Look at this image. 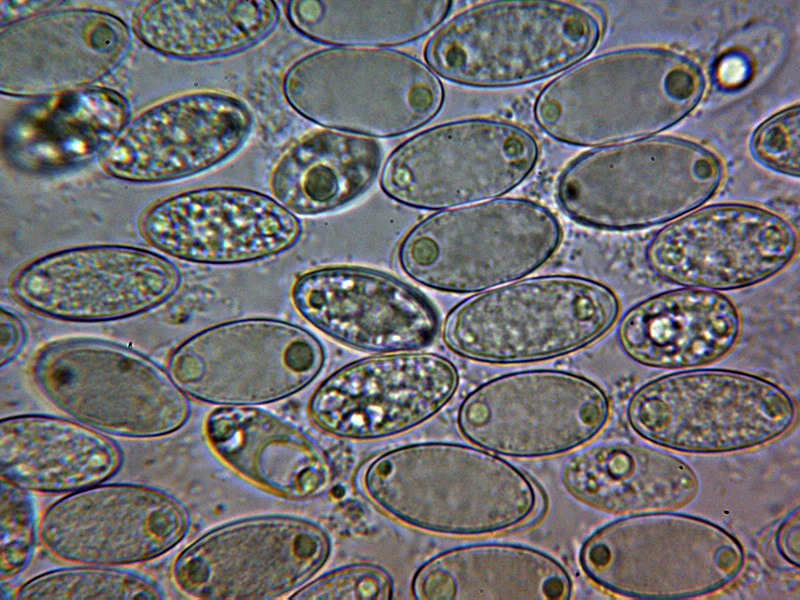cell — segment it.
Here are the masks:
<instances>
[{
  "instance_id": "6da1fadb",
  "label": "cell",
  "mask_w": 800,
  "mask_h": 600,
  "mask_svg": "<svg viewBox=\"0 0 800 600\" xmlns=\"http://www.w3.org/2000/svg\"><path fill=\"white\" fill-rule=\"evenodd\" d=\"M368 498L416 529L474 537L510 531L538 514L532 479L501 456L473 445L422 442L376 457L366 468Z\"/></svg>"
},
{
  "instance_id": "7a4b0ae2",
  "label": "cell",
  "mask_w": 800,
  "mask_h": 600,
  "mask_svg": "<svg viewBox=\"0 0 800 600\" xmlns=\"http://www.w3.org/2000/svg\"><path fill=\"white\" fill-rule=\"evenodd\" d=\"M704 89L702 70L686 56L620 49L559 73L538 93L533 117L556 141L602 147L670 128L697 106Z\"/></svg>"
},
{
  "instance_id": "3957f363",
  "label": "cell",
  "mask_w": 800,
  "mask_h": 600,
  "mask_svg": "<svg viewBox=\"0 0 800 600\" xmlns=\"http://www.w3.org/2000/svg\"><path fill=\"white\" fill-rule=\"evenodd\" d=\"M602 28L599 12L578 2H480L444 21L427 40L424 58L438 76L456 84L524 85L585 59Z\"/></svg>"
},
{
  "instance_id": "277c9868",
  "label": "cell",
  "mask_w": 800,
  "mask_h": 600,
  "mask_svg": "<svg viewBox=\"0 0 800 600\" xmlns=\"http://www.w3.org/2000/svg\"><path fill=\"white\" fill-rule=\"evenodd\" d=\"M609 286L569 274L528 277L482 291L447 314L442 339L459 356L488 364L549 360L606 335L620 315Z\"/></svg>"
},
{
  "instance_id": "5b68a950",
  "label": "cell",
  "mask_w": 800,
  "mask_h": 600,
  "mask_svg": "<svg viewBox=\"0 0 800 600\" xmlns=\"http://www.w3.org/2000/svg\"><path fill=\"white\" fill-rule=\"evenodd\" d=\"M720 159L674 137L598 147L574 159L557 181V200L575 221L628 231L671 222L712 198L723 179Z\"/></svg>"
},
{
  "instance_id": "8992f818",
  "label": "cell",
  "mask_w": 800,
  "mask_h": 600,
  "mask_svg": "<svg viewBox=\"0 0 800 600\" xmlns=\"http://www.w3.org/2000/svg\"><path fill=\"white\" fill-rule=\"evenodd\" d=\"M562 240L547 207L500 197L436 211L414 225L397 249L410 279L441 292L486 291L525 278L546 264Z\"/></svg>"
},
{
  "instance_id": "52a82bcc",
  "label": "cell",
  "mask_w": 800,
  "mask_h": 600,
  "mask_svg": "<svg viewBox=\"0 0 800 600\" xmlns=\"http://www.w3.org/2000/svg\"><path fill=\"white\" fill-rule=\"evenodd\" d=\"M288 104L325 128L370 138L419 129L442 109L440 77L412 54L390 47L331 46L286 71Z\"/></svg>"
},
{
  "instance_id": "ba28073f",
  "label": "cell",
  "mask_w": 800,
  "mask_h": 600,
  "mask_svg": "<svg viewBox=\"0 0 800 600\" xmlns=\"http://www.w3.org/2000/svg\"><path fill=\"white\" fill-rule=\"evenodd\" d=\"M579 563L601 588L628 598L679 600L718 591L741 574L745 552L723 527L660 511L615 519L582 544Z\"/></svg>"
},
{
  "instance_id": "9c48e42d",
  "label": "cell",
  "mask_w": 800,
  "mask_h": 600,
  "mask_svg": "<svg viewBox=\"0 0 800 600\" xmlns=\"http://www.w3.org/2000/svg\"><path fill=\"white\" fill-rule=\"evenodd\" d=\"M643 439L691 454L731 453L787 434L797 421L794 398L755 374L727 369H687L638 388L626 409Z\"/></svg>"
},
{
  "instance_id": "30bf717a",
  "label": "cell",
  "mask_w": 800,
  "mask_h": 600,
  "mask_svg": "<svg viewBox=\"0 0 800 600\" xmlns=\"http://www.w3.org/2000/svg\"><path fill=\"white\" fill-rule=\"evenodd\" d=\"M31 372L36 387L53 406L117 437L170 435L190 416V401L169 372L116 343L53 342L36 354Z\"/></svg>"
},
{
  "instance_id": "8fae6325",
  "label": "cell",
  "mask_w": 800,
  "mask_h": 600,
  "mask_svg": "<svg viewBox=\"0 0 800 600\" xmlns=\"http://www.w3.org/2000/svg\"><path fill=\"white\" fill-rule=\"evenodd\" d=\"M540 155L527 128L493 117L436 124L396 146L380 186L403 205L444 210L500 198L533 172Z\"/></svg>"
},
{
  "instance_id": "7c38bea8",
  "label": "cell",
  "mask_w": 800,
  "mask_h": 600,
  "mask_svg": "<svg viewBox=\"0 0 800 600\" xmlns=\"http://www.w3.org/2000/svg\"><path fill=\"white\" fill-rule=\"evenodd\" d=\"M324 363L322 343L305 328L249 317L217 323L186 338L171 352L168 372L199 402L256 406L303 390Z\"/></svg>"
},
{
  "instance_id": "4fadbf2b",
  "label": "cell",
  "mask_w": 800,
  "mask_h": 600,
  "mask_svg": "<svg viewBox=\"0 0 800 600\" xmlns=\"http://www.w3.org/2000/svg\"><path fill=\"white\" fill-rule=\"evenodd\" d=\"M606 392L582 375L533 369L497 376L462 401L457 426L473 445L499 456L546 458L575 450L605 427Z\"/></svg>"
},
{
  "instance_id": "5bb4252c",
  "label": "cell",
  "mask_w": 800,
  "mask_h": 600,
  "mask_svg": "<svg viewBox=\"0 0 800 600\" xmlns=\"http://www.w3.org/2000/svg\"><path fill=\"white\" fill-rule=\"evenodd\" d=\"M331 541L293 516L234 521L203 534L173 562L172 580L199 600H270L297 591L328 561Z\"/></svg>"
},
{
  "instance_id": "9a60e30c",
  "label": "cell",
  "mask_w": 800,
  "mask_h": 600,
  "mask_svg": "<svg viewBox=\"0 0 800 600\" xmlns=\"http://www.w3.org/2000/svg\"><path fill=\"white\" fill-rule=\"evenodd\" d=\"M798 250L797 229L783 215L754 204L716 203L665 225L649 242L646 261L679 286L729 291L778 275Z\"/></svg>"
},
{
  "instance_id": "2e32d148",
  "label": "cell",
  "mask_w": 800,
  "mask_h": 600,
  "mask_svg": "<svg viewBox=\"0 0 800 600\" xmlns=\"http://www.w3.org/2000/svg\"><path fill=\"white\" fill-rule=\"evenodd\" d=\"M180 283L177 266L150 250L88 244L55 250L20 267L13 297L27 309L70 322H102L149 311Z\"/></svg>"
},
{
  "instance_id": "e0dca14e",
  "label": "cell",
  "mask_w": 800,
  "mask_h": 600,
  "mask_svg": "<svg viewBox=\"0 0 800 600\" xmlns=\"http://www.w3.org/2000/svg\"><path fill=\"white\" fill-rule=\"evenodd\" d=\"M459 386L449 359L434 353H385L348 363L312 393L308 415L321 432L377 440L411 430L440 412Z\"/></svg>"
},
{
  "instance_id": "ac0fdd59",
  "label": "cell",
  "mask_w": 800,
  "mask_h": 600,
  "mask_svg": "<svg viewBox=\"0 0 800 600\" xmlns=\"http://www.w3.org/2000/svg\"><path fill=\"white\" fill-rule=\"evenodd\" d=\"M188 528L185 507L170 494L147 485L102 482L51 503L41 515L38 535L59 560L118 567L163 556Z\"/></svg>"
},
{
  "instance_id": "d6986e66",
  "label": "cell",
  "mask_w": 800,
  "mask_h": 600,
  "mask_svg": "<svg viewBox=\"0 0 800 600\" xmlns=\"http://www.w3.org/2000/svg\"><path fill=\"white\" fill-rule=\"evenodd\" d=\"M141 236L173 258L233 265L281 254L299 240L298 217L262 192L206 186L165 197L140 216Z\"/></svg>"
},
{
  "instance_id": "ffe728a7",
  "label": "cell",
  "mask_w": 800,
  "mask_h": 600,
  "mask_svg": "<svg viewBox=\"0 0 800 600\" xmlns=\"http://www.w3.org/2000/svg\"><path fill=\"white\" fill-rule=\"evenodd\" d=\"M252 114L240 99L192 92L161 101L133 118L100 155L113 177L153 183L219 164L248 138Z\"/></svg>"
},
{
  "instance_id": "44dd1931",
  "label": "cell",
  "mask_w": 800,
  "mask_h": 600,
  "mask_svg": "<svg viewBox=\"0 0 800 600\" xmlns=\"http://www.w3.org/2000/svg\"><path fill=\"white\" fill-rule=\"evenodd\" d=\"M297 313L327 337L352 349L385 354L418 351L437 333L428 300L384 272L328 266L300 275L290 291Z\"/></svg>"
},
{
  "instance_id": "7402d4cb",
  "label": "cell",
  "mask_w": 800,
  "mask_h": 600,
  "mask_svg": "<svg viewBox=\"0 0 800 600\" xmlns=\"http://www.w3.org/2000/svg\"><path fill=\"white\" fill-rule=\"evenodd\" d=\"M128 44L126 24L103 11H49L15 23L0 38L1 91L47 96L76 90L114 68Z\"/></svg>"
},
{
  "instance_id": "603a6c76",
  "label": "cell",
  "mask_w": 800,
  "mask_h": 600,
  "mask_svg": "<svg viewBox=\"0 0 800 600\" xmlns=\"http://www.w3.org/2000/svg\"><path fill=\"white\" fill-rule=\"evenodd\" d=\"M742 316L727 295L682 287L652 295L621 318L618 343L646 367L687 370L728 356L742 333Z\"/></svg>"
},
{
  "instance_id": "cb8c5ba5",
  "label": "cell",
  "mask_w": 800,
  "mask_h": 600,
  "mask_svg": "<svg viewBox=\"0 0 800 600\" xmlns=\"http://www.w3.org/2000/svg\"><path fill=\"white\" fill-rule=\"evenodd\" d=\"M561 482L579 503L608 514L675 511L698 495L696 472L653 446L613 441L585 447L564 462Z\"/></svg>"
},
{
  "instance_id": "d4e9b609",
  "label": "cell",
  "mask_w": 800,
  "mask_h": 600,
  "mask_svg": "<svg viewBox=\"0 0 800 600\" xmlns=\"http://www.w3.org/2000/svg\"><path fill=\"white\" fill-rule=\"evenodd\" d=\"M205 435L233 471L291 500L320 495L331 481L323 451L301 429L256 406H218L206 418Z\"/></svg>"
},
{
  "instance_id": "484cf974",
  "label": "cell",
  "mask_w": 800,
  "mask_h": 600,
  "mask_svg": "<svg viewBox=\"0 0 800 600\" xmlns=\"http://www.w3.org/2000/svg\"><path fill=\"white\" fill-rule=\"evenodd\" d=\"M117 446L99 431L66 418L21 414L0 421L1 480L41 494H70L113 476Z\"/></svg>"
},
{
  "instance_id": "4316f807",
  "label": "cell",
  "mask_w": 800,
  "mask_h": 600,
  "mask_svg": "<svg viewBox=\"0 0 800 600\" xmlns=\"http://www.w3.org/2000/svg\"><path fill=\"white\" fill-rule=\"evenodd\" d=\"M567 570L552 556L513 543H474L443 551L415 573L417 600H567Z\"/></svg>"
},
{
  "instance_id": "83f0119b",
  "label": "cell",
  "mask_w": 800,
  "mask_h": 600,
  "mask_svg": "<svg viewBox=\"0 0 800 600\" xmlns=\"http://www.w3.org/2000/svg\"><path fill=\"white\" fill-rule=\"evenodd\" d=\"M128 106L107 88H80L23 104L3 128L13 160L53 170L100 155L127 124Z\"/></svg>"
},
{
  "instance_id": "f1b7e54d",
  "label": "cell",
  "mask_w": 800,
  "mask_h": 600,
  "mask_svg": "<svg viewBox=\"0 0 800 600\" xmlns=\"http://www.w3.org/2000/svg\"><path fill=\"white\" fill-rule=\"evenodd\" d=\"M381 155L380 144L370 137L332 129L309 132L275 163L271 194L295 215L336 210L372 184Z\"/></svg>"
},
{
  "instance_id": "f546056e",
  "label": "cell",
  "mask_w": 800,
  "mask_h": 600,
  "mask_svg": "<svg viewBox=\"0 0 800 600\" xmlns=\"http://www.w3.org/2000/svg\"><path fill=\"white\" fill-rule=\"evenodd\" d=\"M278 17V6L271 0L145 1L134 12L133 28L154 50L203 58L257 43L272 31Z\"/></svg>"
},
{
  "instance_id": "4dcf8cb0",
  "label": "cell",
  "mask_w": 800,
  "mask_h": 600,
  "mask_svg": "<svg viewBox=\"0 0 800 600\" xmlns=\"http://www.w3.org/2000/svg\"><path fill=\"white\" fill-rule=\"evenodd\" d=\"M449 0H292L286 14L306 37L341 47H390L436 30Z\"/></svg>"
},
{
  "instance_id": "1f68e13d",
  "label": "cell",
  "mask_w": 800,
  "mask_h": 600,
  "mask_svg": "<svg viewBox=\"0 0 800 600\" xmlns=\"http://www.w3.org/2000/svg\"><path fill=\"white\" fill-rule=\"evenodd\" d=\"M152 578L113 566L79 565L39 574L14 594L19 600H162Z\"/></svg>"
},
{
  "instance_id": "d6a6232c",
  "label": "cell",
  "mask_w": 800,
  "mask_h": 600,
  "mask_svg": "<svg viewBox=\"0 0 800 600\" xmlns=\"http://www.w3.org/2000/svg\"><path fill=\"white\" fill-rule=\"evenodd\" d=\"M24 489L1 480L0 579L10 580L29 564L38 533L33 498Z\"/></svg>"
},
{
  "instance_id": "836d02e7",
  "label": "cell",
  "mask_w": 800,
  "mask_h": 600,
  "mask_svg": "<svg viewBox=\"0 0 800 600\" xmlns=\"http://www.w3.org/2000/svg\"><path fill=\"white\" fill-rule=\"evenodd\" d=\"M393 583L389 574L374 565L337 569L295 591L296 600H389Z\"/></svg>"
},
{
  "instance_id": "e575fe53",
  "label": "cell",
  "mask_w": 800,
  "mask_h": 600,
  "mask_svg": "<svg viewBox=\"0 0 800 600\" xmlns=\"http://www.w3.org/2000/svg\"><path fill=\"white\" fill-rule=\"evenodd\" d=\"M799 105L788 107L765 120L754 132L751 149L766 167L799 176Z\"/></svg>"
},
{
  "instance_id": "d590c367",
  "label": "cell",
  "mask_w": 800,
  "mask_h": 600,
  "mask_svg": "<svg viewBox=\"0 0 800 600\" xmlns=\"http://www.w3.org/2000/svg\"><path fill=\"white\" fill-rule=\"evenodd\" d=\"M772 548L775 555L791 568L799 567V509L792 511L777 528Z\"/></svg>"
},
{
  "instance_id": "8d00e7d4",
  "label": "cell",
  "mask_w": 800,
  "mask_h": 600,
  "mask_svg": "<svg viewBox=\"0 0 800 600\" xmlns=\"http://www.w3.org/2000/svg\"><path fill=\"white\" fill-rule=\"evenodd\" d=\"M25 326L21 319L4 307L0 310V365L11 363L24 347Z\"/></svg>"
},
{
  "instance_id": "74e56055",
  "label": "cell",
  "mask_w": 800,
  "mask_h": 600,
  "mask_svg": "<svg viewBox=\"0 0 800 600\" xmlns=\"http://www.w3.org/2000/svg\"><path fill=\"white\" fill-rule=\"evenodd\" d=\"M752 73L750 57L743 52H729L718 62L716 78L720 86L736 88L743 85Z\"/></svg>"
},
{
  "instance_id": "f35d334b",
  "label": "cell",
  "mask_w": 800,
  "mask_h": 600,
  "mask_svg": "<svg viewBox=\"0 0 800 600\" xmlns=\"http://www.w3.org/2000/svg\"><path fill=\"white\" fill-rule=\"evenodd\" d=\"M55 2L48 1H2L1 2V22L11 19H19L34 12H42L51 7Z\"/></svg>"
}]
</instances>
